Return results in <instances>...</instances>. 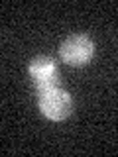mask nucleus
<instances>
[{"label": "nucleus", "mask_w": 118, "mask_h": 157, "mask_svg": "<svg viewBox=\"0 0 118 157\" xmlns=\"http://www.w3.org/2000/svg\"><path fill=\"white\" fill-rule=\"evenodd\" d=\"M28 73L32 77V81L36 82L37 90L49 86H57L59 85V69L53 57L49 55H37L30 61Z\"/></svg>", "instance_id": "7ed1b4c3"}, {"label": "nucleus", "mask_w": 118, "mask_h": 157, "mask_svg": "<svg viewBox=\"0 0 118 157\" xmlns=\"http://www.w3.org/2000/svg\"><path fill=\"white\" fill-rule=\"evenodd\" d=\"M37 106L51 122H63L73 114V98L59 85L37 90Z\"/></svg>", "instance_id": "f257e3e1"}, {"label": "nucleus", "mask_w": 118, "mask_h": 157, "mask_svg": "<svg viewBox=\"0 0 118 157\" xmlns=\"http://www.w3.org/2000/svg\"><path fill=\"white\" fill-rule=\"evenodd\" d=\"M59 57L71 67H85L95 57V43L85 33H73L59 45Z\"/></svg>", "instance_id": "f03ea898"}]
</instances>
